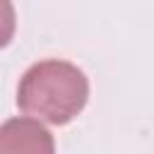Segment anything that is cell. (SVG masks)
I'll list each match as a JSON object with an SVG mask.
<instances>
[{
	"instance_id": "cell-1",
	"label": "cell",
	"mask_w": 154,
	"mask_h": 154,
	"mask_svg": "<svg viewBox=\"0 0 154 154\" xmlns=\"http://www.w3.org/2000/svg\"><path fill=\"white\" fill-rule=\"evenodd\" d=\"M89 99L87 75L67 60L48 58L34 63L17 87V106L22 113L46 120L51 125H67L75 120Z\"/></svg>"
},
{
	"instance_id": "cell-2",
	"label": "cell",
	"mask_w": 154,
	"mask_h": 154,
	"mask_svg": "<svg viewBox=\"0 0 154 154\" xmlns=\"http://www.w3.org/2000/svg\"><path fill=\"white\" fill-rule=\"evenodd\" d=\"M2 152H53L55 142L38 118H10L0 128Z\"/></svg>"
}]
</instances>
